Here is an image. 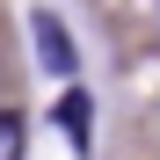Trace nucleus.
Segmentation results:
<instances>
[{"label": "nucleus", "mask_w": 160, "mask_h": 160, "mask_svg": "<svg viewBox=\"0 0 160 160\" xmlns=\"http://www.w3.org/2000/svg\"><path fill=\"white\" fill-rule=\"evenodd\" d=\"M29 37H37V58H44V73H58V80H73V66H80V51H73V37H66V22L51 15V8H37V15H29Z\"/></svg>", "instance_id": "f257e3e1"}, {"label": "nucleus", "mask_w": 160, "mask_h": 160, "mask_svg": "<svg viewBox=\"0 0 160 160\" xmlns=\"http://www.w3.org/2000/svg\"><path fill=\"white\" fill-rule=\"evenodd\" d=\"M58 124H66V138L88 153V95H80V88H66V95H58Z\"/></svg>", "instance_id": "f03ea898"}, {"label": "nucleus", "mask_w": 160, "mask_h": 160, "mask_svg": "<svg viewBox=\"0 0 160 160\" xmlns=\"http://www.w3.org/2000/svg\"><path fill=\"white\" fill-rule=\"evenodd\" d=\"M22 146H29V124L15 109H0V160H22Z\"/></svg>", "instance_id": "7ed1b4c3"}]
</instances>
